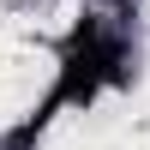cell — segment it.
<instances>
[{
	"instance_id": "1",
	"label": "cell",
	"mask_w": 150,
	"mask_h": 150,
	"mask_svg": "<svg viewBox=\"0 0 150 150\" xmlns=\"http://www.w3.org/2000/svg\"><path fill=\"white\" fill-rule=\"evenodd\" d=\"M120 60H126L120 36L108 30L102 18H84L78 30H72L66 54H60V78H54V90H48V96H42V108H36V114L18 126V138H12V144H30V138H36V132H42L48 120H54L60 108H66V102H90V96L102 90V84H114L120 72H126Z\"/></svg>"
}]
</instances>
